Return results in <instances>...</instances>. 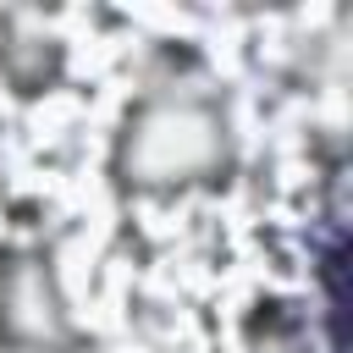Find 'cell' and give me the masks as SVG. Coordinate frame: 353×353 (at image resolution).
Returning <instances> with one entry per match:
<instances>
[{
    "label": "cell",
    "instance_id": "1",
    "mask_svg": "<svg viewBox=\"0 0 353 353\" xmlns=\"http://www.w3.org/2000/svg\"><path fill=\"white\" fill-rule=\"evenodd\" d=\"M221 165H226V121L210 99L193 94H160L138 105L116 149V171L127 188H176Z\"/></svg>",
    "mask_w": 353,
    "mask_h": 353
},
{
    "label": "cell",
    "instance_id": "2",
    "mask_svg": "<svg viewBox=\"0 0 353 353\" xmlns=\"http://www.w3.org/2000/svg\"><path fill=\"white\" fill-rule=\"evenodd\" d=\"M0 342L17 353H66L77 331L66 325L55 276L44 254H11L0 270Z\"/></svg>",
    "mask_w": 353,
    "mask_h": 353
},
{
    "label": "cell",
    "instance_id": "3",
    "mask_svg": "<svg viewBox=\"0 0 353 353\" xmlns=\"http://www.w3.org/2000/svg\"><path fill=\"white\" fill-rule=\"evenodd\" d=\"M0 66H6V77H11L22 94H39V88L55 77L61 50H55L50 39H6V44H0Z\"/></svg>",
    "mask_w": 353,
    "mask_h": 353
}]
</instances>
